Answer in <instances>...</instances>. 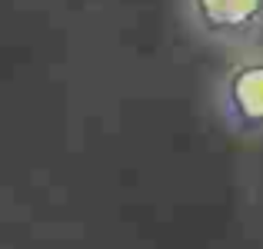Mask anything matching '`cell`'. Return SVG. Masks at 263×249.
<instances>
[{"label": "cell", "mask_w": 263, "mask_h": 249, "mask_svg": "<svg viewBox=\"0 0 263 249\" xmlns=\"http://www.w3.org/2000/svg\"><path fill=\"white\" fill-rule=\"evenodd\" d=\"M190 30L206 44L247 50L263 37V0H180Z\"/></svg>", "instance_id": "obj_1"}, {"label": "cell", "mask_w": 263, "mask_h": 249, "mask_svg": "<svg viewBox=\"0 0 263 249\" xmlns=\"http://www.w3.org/2000/svg\"><path fill=\"white\" fill-rule=\"evenodd\" d=\"M220 107L233 130L263 133V53L240 57L220 83Z\"/></svg>", "instance_id": "obj_2"}]
</instances>
